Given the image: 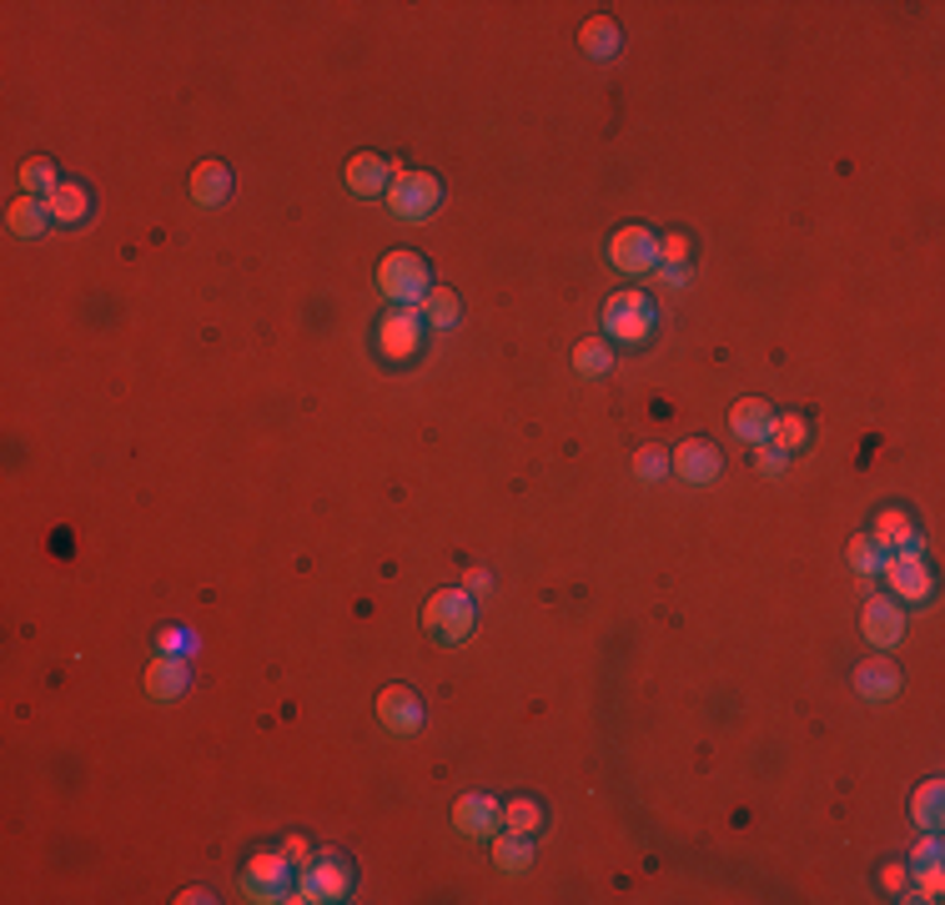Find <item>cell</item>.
<instances>
[{
	"instance_id": "6da1fadb",
	"label": "cell",
	"mask_w": 945,
	"mask_h": 905,
	"mask_svg": "<svg viewBox=\"0 0 945 905\" xmlns=\"http://www.w3.org/2000/svg\"><path fill=\"white\" fill-rule=\"evenodd\" d=\"M378 292L388 297L392 307H418L428 292H433V267H428L423 251L392 247L378 263Z\"/></svg>"
},
{
	"instance_id": "7a4b0ae2",
	"label": "cell",
	"mask_w": 945,
	"mask_h": 905,
	"mask_svg": "<svg viewBox=\"0 0 945 905\" xmlns=\"http://www.w3.org/2000/svg\"><path fill=\"white\" fill-rule=\"evenodd\" d=\"M659 328V307H654L649 292H614L604 302V338L609 342H624V348H644Z\"/></svg>"
},
{
	"instance_id": "3957f363",
	"label": "cell",
	"mask_w": 945,
	"mask_h": 905,
	"mask_svg": "<svg viewBox=\"0 0 945 905\" xmlns=\"http://www.w3.org/2000/svg\"><path fill=\"white\" fill-rule=\"evenodd\" d=\"M423 629L443 644H463L479 629V599L468 589H438L433 599L423 604Z\"/></svg>"
},
{
	"instance_id": "277c9868",
	"label": "cell",
	"mask_w": 945,
	"mask_h": 905,
	"mask_svg": "<svg viewBox=\"0 0 945 905\" xmlns=\"http://www.w3.org/2000/svg\"><path fill=\"white\" fill-rule=\"evenodd\" d=\"M428 322L418 307H392L388 317L378 322V358L382 362H413L428 342Z\"/></svg>"
},
{
	"instance_id": "5b68a950",
	"label": "cell",
	"mask_w": 945,
	"mask_h": 905,
	"mask_svg": "<svg viewBox=\"0 0 945 905\" xmlns=\"http://www.w3.org/2000/svg\"><path fill=\"white\" fill-rule=\"evenodd\" d=\"M443 202V182L433 172H398L388 186V212L398 222H428Z\"/></svg>"
},
{
	"instance_id": "8992f818",
	"label": "cell",
	"mask_w": 945,
	"mask_h": 905,
	"mask_svg": "<svg viewBox=\"0 0 945 905\" xmlns=\"http://www.w3.org/2000/svg\"><path fill=\"white\" fill-rule=\"evenodd\" d=\"M348 895H352V865L342 861L337 851H327L322 861L302 865V875H297V885H292V901L332 905V901H348Z\"/></svg>"
},
{
	"instance_id": "52a82bcc",
	"label": "cell",
	"mask_w": 945,
	"mask_h": 905,
	"mask_svg": "<svg viewBox=\"0 0 945 905\" xmlns=\"http://www.w3.org/2000/svg\"><path fill=\"white\" fill-rule=\"evenodd\" d=\"M292 871L297 865L283 851H257L242 871V891H247V901H292Z\"/></svg>"
},
{
	"instance_id": "ba28073f",
	"label": "cell",
	"mask_w": 945,
	"mask_h": 905,
	"mask_svg": "<svg viewBox=\"0 0 945 905\" xmlns=\"http://www.w3.org/2000/svg\"><path fill=\"white\" fill-rule=\"evenodd\" d=\"M609 267L624 277H649L659 267V237L644 222H629L609 237Z\"/></svg>"
},
{
	"instance_id": "9c48e42d",
	"label": "cell",
	"mask_w": 945,
	"mask_h": 905,
	"mask_svg": "<svg viewBox=\"0 0 945 905\" xmlns=\"http://www.w3.org/2000/svg\"><path fill=\"white\" fill-rule=\"evenodd\" d=\"M881 574H885V584H891L895 604H925L935 594V574L925 568L921 554H885Z\"/></svg>"
},
{
	"instance_id": "30bf717a",
	"label": "cell",
	"mask_w": 945,
	"mask_h": 905,
	"mask_svg": "<svg viewBox=\"0 0 945 905\" xmlns=\"http://www.w3.org/2000/svg\"><path fill=\"white\" fill-rule=\"evenodd\" d=\"M669 473L695 483V489H705V483H715L725 473V459H719V448L705 443V438H685V443L669 448Z\"/></svg>"
},
{
	"instance_id": "8fae6325",
	"label": "cell",
	"mask_w": 945,
	"mask_h": 905,
	"mask_svg": "<svg viewBox=\"0 0 945 905\" xmlns=\"http://www.w3.org/2000/svg\"><path fill=\"white\" fill-rule=\"evenodd\" d=\"M870 544L881 548V554H921V524H915V513L891 503V508L875 513V528H870Z\"/></svg>"
},
{
	"instance_id": "7c38bea8",
	"label": "cell",
	"mask_w": 945,
	"mask_h": 905,
	"mask_svg": "<svg viewBox=\"0 0 945 905\" xmlns=\"http://www.w3.org/2000/svg\"><path fill=\"white\" fill-rule=\"evenodd\" d=\"M378 724L382 730H392V734H402V740L418 734L423 730V699H418L408 685H388L378 695Z\"/></svg>"
},
{
	"instance_id": "4fadbf2b",
	"label": "cell",
	"mask_w": 945,
	"mask_h": 905,
	"mask_svg": "<svg viewBox=\"0 0 945 905\" xmlns=\"http://www.w3.org/2000/svg\"><path fill=\"white\" fill-rule=\"evenodd\" d=\"M142 689L156 699V705H172V699H182L186 689H192V659L156 655L152 665H146V675H142Z\"/></svg>"
},
{
	"instance_id": "5bb4252c",
	"label": "cell",
	"mask_w": 945,
	"mask_h": 905,
	"mask_svg": "<svg viewBox=\"0 0 945 905\" xmlns=\"http://www.w3.org/2000/svg\"><path fill=\"white\" fill-rule=\"evenodd\" d=\"M860 634H865L875 649H895L905 639V609L895 599H865L860 609Z\"/></svg>"
},
{
	"instance_id": "9a60e30c",
	"label": "cell",
	"mask_w": 945,
	"mask_h": 905,
	"mask_svg": "<svg viewBox=\"0 0 945 905\" xmlns=\"http://www.w3.org/2000/svg\"><path fill=\"white\" fill-rule=\"evenodd\" d=\"M392 176H398V166H392L388 156H378V152H358V156L348 162V172H342V182H348L352 197H388Z\"/></svg>"
},
{
	"instance_id": "2e32d148",
	"label": "cell",
	"mask_w": 945,
	"mask_h": 905,
	"mask_svg": "<svg viewBox=\"0 0 945 905\" xmlns=\"http://www.w3.org/2000/svg\"><path fill=\"white\" fill-rule=\"evenodd\" d=\"M855 695L865 699V705H885V699L901 695V669L891 665L885 655H870L855 665Z\"/></svg>"
},
{
	"instance_id": "e0dca14e",
	"label": "cell",
	"mask_w": 945,
	"mask_h": 905,
	"mask_svg": "<svg viewBox=\"0 0 945 905\" xmlns=\"http://www.w3.org/2000/svg\"><path fill=\"white\" fill-rule=\"evenodd\" d=\"M453 825H458V835L483 840V835H493V830L503 825V805L493 795H483V790H473V795H463L453 805Z\"/></svg>"
},
{
	"instance_id": "ac0fdd59",
	"label": "cell",
	"mask_w": 945,
	"mask_h": 905,
	"mask_svg": "<svg viewBox=\"0 0 945 905\" xmlns=\"http://www.w3.org/2000/svg\"><path fill=\"white\" fill-rule=\"evenodd\" d=\"M770 428H774V408L764 403V398H744V403L729 408V433H735L739 443H750V448L764 443Z\"/></svg>"
},
{
	"instance_id": "d6986e66",
	"label": "cell",
	"mask_w": 945,
	"mask_h": 905,
	"mask_svg": "<svg viewBox=\"0 0 945 905\" xmlns=\"http://www.w3.org/2000/svg\"><path fill=\"white\" fill-rule=\"evenodd\" d=\"M196 207H222L232 197V166L227 162H202L192 166V182H186Z\"/></svg>"
},
{
	"instance_id": "ffe728a7",
	"label": "cell",
	"mask_w": 945,
	"mask_h": 905,
	"mask_svg": "<svg viewBox=\"0 0 945 905\" xmlns=\"http://www.w3.org/2000/svg\"><path fill=\"white\" fill-rule=\"evenodd\" d=\"M619 21L614 16H594V21H584V31H578V45H584L588 61H614L619 55Z\"/></svg>"
},
{
	"instance_id": "44dd1931",
	"label": "cell",
	"mask_w": 945,
	"mask_h": 905,
	"mask_svg": "<svg viewBox=\"0 0 945 905\" xmlns=\"http://www.w3.org/2000/svg\"><path fill=\"white\" fill-rule=\"evenodd\" d=\"M45 212H51V222L76 227V222H86V212H91V192L81 182H61L51 197H45Z\"/></svg>"
},
{
	"instance_id": "7402d4cb",
	"label": "cell",
	"mask_w": 945,
	"mask_h": 905,
	"mask_svg": "<svg viewBox=\"0 0 945 905\" xmlns=\"http://www.w3.org/2000/svg\"><path fill=\"white\" fill-rule=\"evenodd\" d=\"M911 820L921 830H941L945 825V780H925V785H915Z\"/></svg>"
},
{
	"instance_id": "603a6c76",
	"label": "cell",
	"mask_w": 945,
	"mask_h": 905,
	"mask_svg": "<svg viewBox=\"0 0 945 905\" xmlns=\"http://www.w3.org/2000/svg\"><path fill=\"white\" fill-rule=\"evenodd\" d=\"M574 372H578V378H588V382L609 378V372H614V342L609 338H584L574 348Z\"/></svg>"
},
{
	"instance_id": "cb8c5ba5",
	"label": "cell",
	"mask_w": 945,
	"mask_h": 905,
	"mask_svg": "<svg viewBox=\"0 0 945 905\" xmlns=\"http://www.w3.org/2000/svg\"><path fill=\"white\" fill-rule=\"evenodd\" d=\"M65 176H61V166L51 162V156H25L21 162V197H51L55 186H61Z\"/></svg>"
},
{
	"instance_id": "d4e9b609",
	"label": "cell",
	"mask_w": 945,
	"mask_h": 905,
	"mask_svg": "<svg viewBox=\"0 0 945 905\" xmlns=\"http://www.w3.org/2000/svg\"><path fill=\"white\" fill-rule=\"evenodd\" d=\"M548 825V810L538 805L533 795H513L509 805H503V830H513V835H538V830Z\"/></svg>"
},
{
	"instance_id": "484cf974",
	"label": "cell",
	"mask_w": 945,
	"mask_h": 905,
	"mask_svg": "<svg viewBox=\"0 0 945 905\" xmlns=\"http://www.w3.org/2000/svg\"><path fill=\"white\" fill-rule=\"evenodd\" d=\"M6 227H11L16 237H41V232L51 227V212H45L41 197H16L11 207H6Z\"/></svg>"
},
{
	"instance_id": "4316f807",
	"label": "cell",
	"mask_w": 945,
	"mask_h": 905,
	"mask_svg": "<svg viewBox=\"0 0 945 905\" xmlns=\"http://www.w3.org/2000/svg\"><path fill=\"white\" fill-rule=\"evenodd\" d=\"M418 312H423V322H428L433 332H448L458 317H463V307H458V292H448V287H433V292L418 302Z\"/></svg>"
},
{
	"instance_id": "83f0119b",
	"label": "cell",
	"mask_w": 945,
	"mask_h": 905,
	"mask_svg": "<svg viewBox=\"0 0 945 905\" xmlns=\"http://www.w3.org/2000/svg\"><path fill=\"white\" fill-rule=\"evenodd\" d=\"M770 443L780 448V453H804V443H810V418L804 413H774V428H770Z\"/></svg>"
},
{
	"instance_id": "f1b7e54d",
	"label": "cell",
	"mask_w": 945,
	"mask_h": 905,
	"mask_svg": "<svg viewBox=\"0 0 945 905\" xmlns=\"http://www.w3.org/2000/svg\"><path fill=\"white\" fill-rule=\"evenodd\" d=\"M493 865H499L503 875H523L533 865V845H528V835H503L499 845H493Z\"/></svg>"
},
{
	"instance_id": "f546056e",
	"label": "cell",
	"mask_w": 945,
	"mask_h": 905,
	"mask_svg": "<svg viewBox=\"0 0 945 905\" xmlns=\"http://www.w3.org/2000/svg\"><path fill=\"white\" fill-rule=\"evenodd\" d=\"M941 895H945V865H941V861H935V865H915L905 901H925V905H935Z\"/></svg>"
},
{
	"instance_id": "4dcf8cb0",
	"label": "cell",
	"mask_w": 945,
	"mask_h": 905,
	"mask_svg": "<svg viewBox=\"0 0 945 905\" xmlns=\"http://www.w3.org/2000/svg\"><path fill=\"white\" fill-rule=\"evenodd\" d=\"M634 479H644V483L669 479V448H659V443L639 448V453H634Z\"/></svg>"
},
{
	"instance_id": "1f68e13d",
	"label": "cell",
	"mask_w": 945,
	"mask_h": 905,
	"mask_svg": "<svg viewBox=\"0 0 945 905\" xmlns=\"http://www.w3.org/2000/svg\"><path fill=\"white\" fill-rule=\"evenodd\" d=\"M881 558H885V554H881L875 544H870V534H855V538H850V568H855V574L865 578V584H870L875 574H881Z\"/></svg>"
},
{
	"instance_id": "d6a6232c",
	"label": "cell",
	"mask_w": 945,
	"mask_h": 905,
	"mask_svg": "<svg viewBox=\"0 0 945 905\" xmlns=\"http://www.w3.org/2000/svg\"><path fill=\"white\" fill-rule=\"evenodd\" d=\"M202 649V639H196V629H182V624H172V629L156 634V655H196Z\"/></svg>"
},
{
	"instance_id": "836d02e7",
	"label": "cell",
	"mask_w": 945,
	"mask_h": 905,
	"mask_svg": "<svg viewBox=\"0 0 945 905\" xmlns=\"http://www.w3.org/2000/svg\"><path fill=\"white\" fill-rule=\"evenodd\" d=\"M750 459H754V469H760L764 479H780V473H784V469H790V463H794L790 453H780V448L770 443V438H764V443H754V453H750Z\"/></svg>"
},
{
	"instance_id": "e575fe53",
	"label": "cell",
	"mask_w": 945,
	"mask_h": 905,
	"mask_svg": "<svg viewBox=\"0 0 945 905\" xmlns=\"http://www.w3.org/2000/svg\"><path fill=\"white\" fill-rule=\"evenodd\" d=\"M659 267H689V237L685 232L659 237Z\"/></svg>"
},
{
	"instance_id": "d590c367",
	"label": "cell",
	"mask_w": 945,
	"mask_h": 905,
	"mask_svg": "<svg viewBox=\"0 0 945 905\" xmlns=\"http://www.w3.org/2000/svg\"><path fill=\"white\" fill-rule=\"evenodd\" d=\"M881 885L895 895V901H905V891H911V865H905V861H891V865L881 871Z\"/></svg>"
},
{
	"instance_id": "8d00e7d4",
	"label": "cell",
	"mask_w": 945,
	"mask_h": 905,
	"mask_svg": "<svg viewBox=\"0 0 945 905\" xmlns=\"http://www.w3.org/2000/svg\"><path fill=\"white\" fill-rule=\"evenodd\" d=\"M935 861H941V830H925V840L911 851V861H905V865L915 871V865H935Z\"/></svg>"
},
{
	"instance_id": "74e56055",
	"label": "cell",
	"mask_w": 945,
	"mask_h": 905,
	"mask_svg": "<svg viewBox=\"0 0 945 905\" xmlns=\"http://www.w3.org/2000/svg\"><path fill=\"white\" fill-rule=\"evenodd\" d=\"M654 277H659V287H674V292H679V287L689 282V267H654Z\"/></svg>"
},
{
	"instance_id": "f35d334b",
	"label": "cell",
	"mask_w": 945,
	"mask_h": 905,
	"mask_svg": "<svg viewBox=\"0 0 945 905\" xmlns=\"http://www.w3.org/2000/svg\"><path fill=\"white\" fill-rule=\"evenodd\" d=\"M283 855H287L292 865H307V840H302V835H287V840H283Z\"/></svg>"
},
{
	"instance_id": "ab89813d",
	"label": "cell",
	"mask_w": 945,
	"mask_h": 905,
	"mask_svg": "<svg viewBox=\"0 0 945 905\" xmlns=\"http://www.w3.org/2000/svg\"><path fill=\"white\" fill-rule=\"evenodd\" d=\"M463 589L473 594V599H479V594H489V589H493V578L483 574V568H473V574H468V584H463Z\"/></svg>"
},
{
	"instance_id": "60d3db41",
	"label": "cell",
	"mask_w": 945,
	"mask_h": 905,
	"mask_svg": "<svg viewBox=\"0 0 945 905\" xmlns=\"http://www.w3.org/2000/svg\"><path fill=\"white\" fill-rule=\"evenodd\" d=\"M207 901H212L207 891H182V895H176V905H207Z\"/></svg>"
}]
</instances>
